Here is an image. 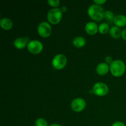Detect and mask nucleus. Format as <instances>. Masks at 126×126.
Segmentation results:
<instances>
[{
  "mask_svg": "<svg viewBox=\"0 0 126 126\" xmlns=\"http://www.w3.org/2000/svg\"><path fill=\"white\" fill-rule=\"evenodd\" d=\"M49 126H62L60 125V124H55V123H54V124H50Z\"/></svg>",
  "mask_w": 126,
  "mask_h": 126,
  "instance_id": "nucleus-24",
  "label": "nucleus"
},
{
  "mask_svg": "<svg viewBox=\"0 0 126 126\" xmlns=\"http://www.w3.org/2000/svg\"><path fill=\"white\" fill-rule=\"evenodd\" d=\"M47 18L49 23L53 25H56L61 21L62 18V12L59 8L52 9L47 12Z\"/></svg>",
  "mask_w": 126,
  "mask_h": 126,
  "instance_id": "nucleus-3",
  "label": "nucleus"
},
{
  "mask_svg": "<svg viewBox=\"0 0 126 126\" xmlns=\"http://www.w3.org/2000/svg\"><path fill=\"white\" fill-rule=\"evenodd\" d=\"M121 37L123 38L124 40L126 41V28H124V29L122 31Z\"/></svg>",
  "mask_w": 126,
  "mask_h": 126,
  "instance_id": "nucleus-23",
  "label": "nucleus"
},
{
  "mask_svg": "<svg viewBox=\"0 0 126 126\" xmlns=\"http://www.w3.org/2000/svg\"><path fill=\"white\" fill-rule=\"evenodd\" d=\"M113 23L118 27H124L126 26V16L124 15H118L115 16Z\"/></svg>",
  "mask_w": 126,
  "mask_h": 126,
  "instance_id": "nucleus-12",
  "label": "nucleus"
},
{
  "mask_svg": "<svg viewBox=\"0 0 126 126\" xmlns=\"http://www.w3.org/2000/svg\"><path fill=\"white\" fill-rule=\"evenodd\" d=\"M37 30L39 35L42 38H48L52 33V27L47 22H43L39 24Z\"/></svg>",
  "mask_w": 126,
  "mask_h": 126,
  "instance_id": "nucleus-5",
  "label": "nucleus"
},
{
  "mask_svg": "<svg viewBox=\"0 0 126 126\" xmlns=\"http://www.w3.org/2000/svg\"><path fill=\"white\" fill-rule=\"evenodd\" d=\"M47 3L51 7H54V8H57L60 5V2L59 0H48Z\"/></svg>",
  "mask_w": 126,
  "mask_h": 126,
  "instance_id": "nucleus-19",
  "label": "nucleus"
},
{
  "mask_svg": "<svg viewBox=\"0 0 126 126\" xmlns=\"http://www.w3.org/2000/svg\"><path fill=\"white\" fill-rule=\"evenodd\" d=\"M92 91H93V93L95 95L99 96V97H103V96L106 95L108 93L109 89H108V86L105 83L97 82L94 86Z\"/></svg>",
  "mask_w": 126,
  "mask_h": 126,
  "instance_id": "nucleus-7",
  "label": "nucleus"
},
{
  "mask_svg": "<svg viewBox=\"0 0 126 126\" xmlns=\"http://www.w3.org/2000/svg\"><path fill=\"white\" fill-rule=\"evenodd\" d=\"M110 34L112 38L114 39H118L121 36L122 31L119 27L114 26V27H112L110 30Z\"/></svg>",
  "mask_w": 126,
  "mask_h": 126,
  "instance_id": "nucleus-15",
  "label": "nucleus"
},
{
  "mask_svg": "<svg viewBox=\"0 0 126 126\" xmlns=\"http://www.w3.org/2000/svg\"><path fill=\"white\" fill-rule=\"evenodd\" d=\"M126 65L122 60H114L111 65H110V70L112 75L115 77H120L123 76L126 71Z\"/></svg>",
  "mask_w": 126,
  "mask_h": 126,
  "instance_id": "nucleus-2",
  "label": "nucleus"
},
{
  "mask_svg": "<svg viewBox=\"0 0 126 126\" xmlns=\"http://www.w3.org/2000/svg\"><path fill=\"white\" fill-rule=\"evenodd\" d=\"M35 126H48V123L44 118H38L35 121Z\"/></svg>",
  "mask_w": 126,
  "mask_h": 126,
  "instance_id": "nucleus-18",
  "label": "nucleus"
},
{
  "mask_svg": "<svg viewBox=\"0 0 126 126\" xmlns=\"http://www.w3.org/2000/svg\"><path fill=\"white\" fill-rule=\"evenodd\" d=\"M105 62H106V63H107L108 65V64L111 65V64L113 62V58L110 56H107V57L105 58Z\"/></svg>",
  "mask_w": 126,
  "mask_h": 126,
  "instance_id": "nucleus-20",
  "label": "nucleus"
},
{
  "mask_svg": "<svg viewBox=\"0 0 126 126\" xmlns=\"http://www.w3.org/2000/svg\"><path fill=\"white\" fill-rule=\"evenodd\" d=\"M110 70V66L106 63H100L96 68V72L98 75L104 76L107 75Z\"/></svg>",
  "mask_w": 126,
  "mask_h": 126,
  "instance_id": "nucleus-11",
  "label": "nucleus"
},
{
  "mask_svg": "<svg viewBox=\"0 0 126 126\" xmlns=\"http://www.w3.org/2000/svg\"><path fill=\"white\" fill-rule=\"evenodd\" d=\"M67 63V59L63 54H59L55 55L52 59V64L53 67L56 70H62Z\"/></svg>",
  "mask_w": 126,
  "mask_h": 126,
  "instance_id": "nucleus-4",
  "label": "nucleus"
},
{
  "mask_svg": "<svg viewBox=\"0 0 126 126\" xmlns=\"http://www.w3.org/2000/svg\"><path fill=\"white\" fill-rule=\"evenodd\" d=\"M86 101L81 98H77L74 99L71 103V108L73 111L75 112H81L86 108Z\"/></svg>",
  "mask_w": 126,
  "mask_h": 126,
  "instance_id": "nucleus-8",
  "label": "nucleus"
},
{
  "mask_svg": "<svg viewBox=\"0 0 126 126\" xmlns=\"http://www.w3.org/2000/svg\"><path fill=\"white\" fill-rule=\"evenodd\" d=\"M104 17L106 18V20H107L108 22H112L114 20V18L115 17L114 16V14H113L111 11H107L105 12Z\"/></svg>",
  "mask_w": 126,
  "mask_h": 126,
  "instance_id": "nucleus-17",
  "label": "nucleus"
},
{
  "mask_svg": "<svg viewBox=\"0 0 126 126\" xmlns=\"http://www.w3.org/2000/svg\"><path fill=\"white\" fill-rule=\"evenodd\" d=\"M85 30L86 33L91 36L95 35L98 31V27L95 23L93 22H89L86 23L85 27Z\"/></svg>",
  "mask_w": 126,
  "mask_h": 126,
  "instance_id": "nucleus-10",
  "label": "nucleus"
},
{
  "mask_svg": "<svg viewBox=\"0 0 126 126\" xmlns=\"http://www.w3.org/2000/svg\"><path fill=\"white\" fill-rule=\"evenodd\" d=\"M98 32L102 34H107L108 32H110V27L108 24L107 23H103L100 24L98 27Z\"/></svg>",
  "mask_w": 126,
  "mask_h": 126,
  "instance_id": "nucleus-16",
  "label": "nucleus"
},
{
  "mask_svg": "<svg viewBox=\"0 0 126 126\" xmlns=\"http://www.w3.org/2000/svg\"><path fill=\"white\" fill-rule=\"evenodd\" d=\"M29 38L28 37H20L18 38L14 42V45L17 49H23L27 46L28 43H30Z\"/></svg>",
  "mask_w": 126,
  "mask_h": 126,
  "instance_id": "nucleus-9",
  "label": "nucleus"
},
{
  "mask_svg": "<svg viewBox=\"0 0 126 126\" xmlns=\"http://www.w3.org/2000/svg\"><path fill=\"white\" fill-rule=\"evenodd\" d=\"M27 49L31 54L37 55L42 52L43 49V45L39 41L32 40L28 43Z\"/></svg>",
  "mask_w": 126,
  "mask_h": 126,
  "instance_id": "nucleus-6",
  "label": "nucleus"
},
{
  "mask_svg": "<svg viewBox=\"0 0 126 126\" xmlns=\"http://www.w3.org/2000/svg\"><path fill=\"white\" fill-rule=\"evenodd\" d=\"M0 25L2 29L5 30H9L12 28L13 23L9 18H2L0 21Z\"/></svg>",
  "mask_w": 126,
  "mask_h": 126,
  "instance_id": "nucleus-13",
  "label": "nucleus"
},
{
  "mask_svg": "<svg viewBox=\"0 0 126 126\" xmlns=\"http://www.w3.org/2000/svg\"><path fill=\"white\" fill-rule=\"evenodd\" d=\"M86 44V41L84 38L78 36L75 38L73 41V44L77 48H81L84 46Z\"/></svg>",
  "mask_w": 126,
  "mask_h": 126,
  "instance_id": "nucleus-14",
  "label": "nucleus"
},
{
  "mask_svg": "<svg viewBox=\"0 0 126 126\" xmlns=\"http://www.w3.org/2000/svg\"><path fill=\"white\" fill-rule=\"evenodd\" d=\"M111 126H126V125L124 123H123V122L116 121L115 122V123H113Z\"/></svg>",
  "mask_w": 126,
  "mask_h": 126,
  "instance_id": "nucleus-22",
  "label": "nucleus"
},
{
  "mask_svg": "<svg viewBox=\"0 0 126 126\" xmlns=\"http://www.w3.org/2000/svg\"><path fill=\"white\" fill-rule=\"evenodd\" d=\"M106 2H107L106 0H94V3L97 5H100V6L102 4H103L105 3Z\"/></svg>",
  "mask_w": 126,
  "mask_h": 126,
  "instance_id": "nucleus-21",
  "label": "nucleus"
},
{
  "mask_svg": "<svg viewBox=\"0 0 126 126\" xmlns=\"http://www.w3.org/2000/svg\"><path fill=\"white\" fill-rule=\"evenodd\" d=\"M105 12L102 6L95 4L91 5L87 10V14L91 18L97 22H100L103 19L105 16Z\"/></svg>",
  "mask_w": 126,
  "mask_h": 126,
  "instance_id": "nucleus-1",
  "label": "nucleus"
}]
</instances>
